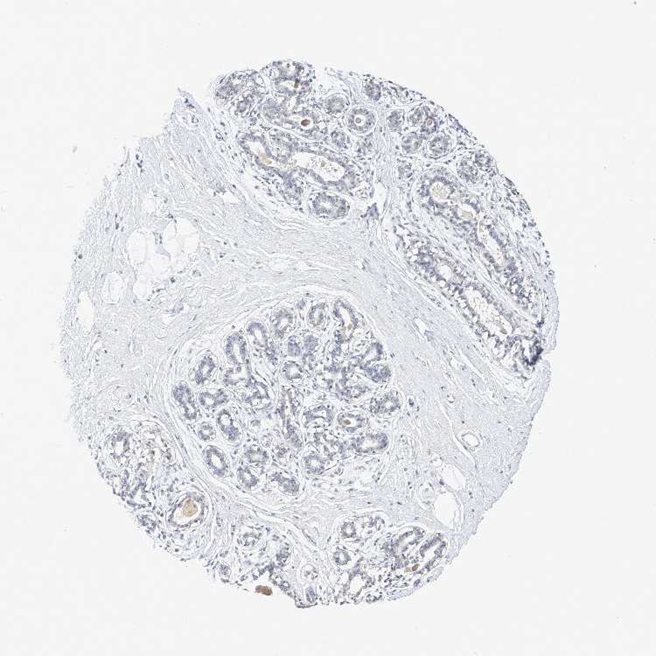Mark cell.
Returning a JSON list of instances; mask_svg holds the SVG:
<instances>
[{
	"label": "cell",
	"mask_w": 656,
	"mask_h": 656,
	"mask_svg": "<svg viewBox=\"0 0 656 656\" xmlns=\"http://www.w3.org/2000/svg\"><path fill=\"white\" fill-rule=\"evenodd\" d=\"M438 125H439V118L437 116H429L424 120V122L420 126L418 134H420L423 137L433 135L438 129Z\"/></svg>",
	"instance_id": "cell-13"
},
{
	"label": "cell",
	"mask_w": 656,
	"mask_h": 656,
	"mask_svg": "<svg viewBox=\"0 0 656 656\" xmlns=\"http://www.w3.org/2000/svg\"><path fill=\"white\" fill-rule=\"evenodd\" d=\"M288 353H289L291 356H293V357L299 356V354H300V348H299V345L296 342L291 341L289 345H288Z\"/></svg>",
	"instance_id": "cell-20"
},
{
	"label": "cell",
	"mask_w": 656,
	"mask_h": 656,
	"mask_svg": "<svg viewBox=\"0 0 656 656\" xmlns=\"http://www.w3.org/2000/svg\"><path fill=\"white\" fill-rule=\"evenodd\" d=\"M404 114L405 112L403 110L399 109H395L390 110L387 114L386 117V125L388 126V129L390 130H398L401 129L402 126L404 124L405 119H404Z\"/></svg>",
	"instance_id": "cell-11"
},
{
	"label": "cell",
	"mask_w": 656,
	"mask_h": 656,
	"mask_svg": "<svg viewBox=\"0 0 656 656\" xmlns=\"http://www.w3.org/2000/svg\"><path fill=\"white\" fill-rule=\"evenodd\" d=\"M174 398L180 403L185 411V415L188 419L197 418V409L194 404L193 395L187 385L180 384L176 387L174 392Z\"/></svg>",
	"instance_id": "cell-3"
},
{
	"label": "cell",
	"mask_w": 656,
	"mask_h": 656,
	"mask_svg": "<svg viewBox=\"0 0 656 656\" xmlns=\"http://www.w3.org/2000/svg\"><path fill=\"white\" fill-rule=\"evenodd\" d=\"M216 424L228 442L234 443L240 438V430L235 425L231 413L228 410H221L217 414Z\"/></svg>",
	"instance_id": "cell-2"
},
{
	"label": "cell",
	"mask_w": 656,
	"mask_h": 656,
	"mask_svg": "<svg viewBox=\"0 0 656 656\" xmlns=\"http://www.w3.org/2000/svg\"><path fill=\"white\" fill-rule=\"evenodd\" d=\"M282 374L286 381H295L302 379L304 372L300 365L290 360L283 366Z\"/></svg>",
	"instance_id": "cell-9"
},
{
	"label": "cell",
	"mask_w": 656,
	"mask_h": 656,
	"mask_svg": "<svg viewBox=\"0 0 656 656\" xmlns=\"http://www.w3.org/2000/svg\"><path fill=\"white\" fill-rule=\"evenodd\" d=\"M245 456L248 461L251 463H265L268 459L267 452L260 447L248 449L245 452Z\"/></svg>",
	"instance_id": "cell-15"
},
{
	"label": "cell",
	"mask_w": 656,
	"mask_h": 656,
	"mask_svg": "<svg viewBox=\"0 0 656 656\" xmlns=\"http://www.w3.org/2000/svg\"><path fill=\"white\" fill-rule=\"evenodd\" d=\"M452 137L446 135L445 133L433 134L428 144V149L435 155H442L452 146Z\"/></svg>",
	"instance_id": "cell-5"
},
{
	"label": "cell",
	"mask_w": 656,
	"mask_h": 656,
	"mask_svg": "<svg viewBox=\"0 0 656 656\" xmlns=\"http://www.w3.org/2000/svg\"><path fill=\"white\" fill-rule=\"evenodd\" d=\"M285 439H286V442L289 443L290 445H292L296 448H300L302 446V442L299 439V435L297 434L296 429L294 428V426L291 424V420H290L289 418L287 419V422H286V432H285Z\"/></svg>",
	"instance_id": "cell-14"
},
{
	"label": "cell",
	"mask_w": 656,
	"mask_h": 656,
	"mask_svg": "<svg viewBox=\"0 0 656 656\" xmlns=\"http://www.w3.org/2000/svg\"><path fill=\"white\" fill-rule=\"evenodd\" d=\"M277 479H278L279 482H280V484H281V485H282V486H284V487H285L286 489L288 490V491H291V490L292 489H294V488L296 487V486H295V484H294V482H293V481H291V480H288V479H281L280 476H279L278 477V478H277Z\"/></svg>",
	"instance_id": "cell-21"
},
{
	"label": "cell",
	"mask_w": 656,
	"mask_h": 656,
	"mask_svg": "<svg viewBox=\"0 0 656 656\" xmlns=\"http://www.w3.org/2000/svg\"><path fill=\"white\" fill-rule=\"evenodd\" d=\"M228 361L236 367H246L248 362L247 350L243 340L238 336L232 337L226 347Z\"/></svg>",
	"instance_id": "cell-1"
},
{
	"label": "cell",
	"mask_w": 656,
	"mask_h": 656,
	"mask_svg": "<svg viewBox=\"0 0 656 656\" xmlns=\"http://www.w3.org/2000/svg\"><path fill=\"white\" fill-rule=\"evenodd\" d=\"M422 141H423V138L420 134L415 133H410L403 140V148L406 152L412 153L417 151L420 147Z\"/></svg>",
	"instance_id": "cell-12"
},
{
	"label": "cell",
	"mask_w": 656,
	"mask_h": 656,
	"mask_svg": "<svg viewBox=\"0 0 656 656\" xmlns=\"http://www.w3.org/2000/svg\"><path fill=\"white\" fill-rule=\"evenodd\" d=\"M425 109L421 106H418L412 111L409 112L407 117L405 118V126L406 127H418L421 126L422 123L425 120Z\"/></svg>",
	"instance_id": "cell-10"
},
{
	"label": "cell",
	"mask_w": 656,
	"mask_h": 656,
	"mask_svg": "<svg viewBox=\"0 0 656 656\" xmlns=\"http://www.w3.org/2000/svg\"><path fill=\"white\" fill-rule=\"evenodd\" d=\"M207 460L209 466H212V468L219 475H222L225 473L226 463H225L224 456L219 449L214 446L208 447L207 450Z\"/></svg>",
	"instance_id": "cell-7"
},
{
	"label": "cell",
	"mask_w": 656,
	"mask_h": 656,
	"mask_svg": "<svg viewBox=\"0 0 656 656\" xmlns=\"http://www.w3.org/2000/svg\"><path fill=\"white\" fill-rule=\"evenodd\" d=\"M330 417L331 416H330L329 411L325 407H319V408L314 409V410H312L309 412H306L304 414V418L306 419V424H308L310 422L313 421L315 419H318V418H323L324 420L329 421Z\"/></svg>",
	"instance_id": "cell-16"
},
{
	"label": "cell",
	"mask_w": 656,
	"mask_h": 656,
	"mask_svg": "<svg viewBox=\"0 0 656 656\" xmlns=\"http://www.w3.org/2000/svg\"><path fill=\"white\" fill-rule=\"evenodd\" d=\"M198 435H199L201 440L208 442V441L214 440L216 438V431L210 424L205 423L199 429Z\"/></svg>",
	"instance_id": "cell-17"
},
{
	"label": "cell",
	"mask_w": 656,
	"mask_h": 656,
	"mask_svg": "<svg viewBox=\"0 0 656 656\" xmlns=\"http://www.w3.org/2000/svg\"><path fill=\"white\" fill-rule=\"evenodd\" d=\"M229 400L230 399L227 392L222 388H219L214 393L204 391L199 397L200 404L206 410H214L221 405L228 404Z\"/></svg>",
	"instance_id": "cell-4"
},
{
	"label": "cell",
	"mask_w": 656,
	"mask_h": 656,
	"mask_svg": "<svg viewBox=\"0 0 656 656\" xmlns=\"http://www.w3.org/2000/svg\"><path fill=\"white\" fill-rule=\"evenodd\" d=\"M240 477L246 486H251L256 482V479L248 469H241L240 471Z\"/></svg>",
	"instance_id": "cell-19"
},
{
	"label": "cell",
	"mask_w": 656,
	"mask_h": 656,
	"mask_svg": "<svg viewBox=\"0 0 656 656\" xmlns=\"http://www.w3.org/2000/svg\"><path fill=\"white\" fill-rule=\"evenodd\" d=\"M250 333L253 334L255 338V343L258 347H264L267 345V339H266V334L263 330L262 327L259 326H254L250 327Z\"/></svg>",
	"instance_id": "cell-18"
},
{
	"label": "cell",
	"mask_w": 656,
	"mask_h": 656,
	"mask_svg": "<svg viewBox=\"0 0 656 656\" xmlns=\"http://www.w3.org/2000/svg\"><path fill=\"white\" fill-rule=\"evenodd\" d=\"M216 367L217 366L212 357L206 356L203 358L195 374V381L197 384H204L206 381H208L212 377Z\"/></svg>",
	"instance_id": "cell-6"
},
{
	"label": "cell",
	"mask_w": 656,
	"mask_h": 656,
	"mask_svg": "<svg viewBox=\"0 0 656 656\" xmlns=\"http://www.w3.org/2000/svg\"><path fill=\"white\" fill-rule=\"evenodd\" d=\"M374 116L371 110L365 109H361L360 110H357L354 116V128L358 129L359 132H368L369 129L374 126Z\"/></svg>",
	"instance_id": "cell-8"
}]
</instances>
